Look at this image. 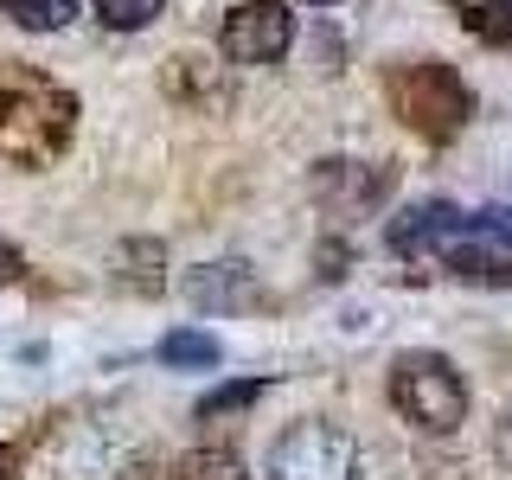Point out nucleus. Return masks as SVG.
Here are the masks:
<instances>
[{
  "label": "nucleus",
  "instance_id": "8",
  "mask_svg": "<svg viewBox=\"0 0 512 480\" xmlns=\"http://www.w3.org/2000/svg\"><path fill=\"white\" fill-rule=\"evenodd\" d=\"M109 276H116V288H128V295H160V288H167V250H160L154 237H122V244L109 250Z\"/></svg>",
  "mask_w": 512,
  "mask_h": 480
},
{
  "label": "nucleus",
  "instance_id": "16",
  "mask_svg": "<svg viewBox=\"0 0 512 480\" xmlns=\"http://www.w3.org/2000/svg\"><path fill=\"white\" fill-rule=\"evenodd\" d=\"M320 263H327V269H320V282H340L346 263H352V250L346 244H327V250H320Z\"/></svg>",
  "mask_w": 512,
  "mask_h": 480
},
{
  "label": "nucleus",
  "instance_id": "13",
  "mask_svg": "<svg viewBox=\"0 0 512 480\" xmlns=\"http://www.w3.org/2000/svg\"><path fill=\"white\" fill-rule=\"evenodd\" d=\"M167 90L173 96H224V84H218V71H212V58H192V52H180V58H167Z\"/></svg>",
  "mask_w": 512,
  "mask_h": 480
},
{
  "label": "nucleus",
  "instance_id": "6",
  "mask_svg": "<svg viewBox=\"0 0 512 480\" xmlns=\"http://www.w3.org/2000/svg\"><path fill=\"white\" fill-rule=\"evenodd\" d=\"M308 192L327 205V212H372V205H384V192H391V167H384V160L327 154L308 173Z\"/></svg>",
  "mask_w": 512,
  "mask_h": 480
},
{
  "label": "nucleus",
  "instance_id": "3",
  "mask_svg": "<svg viewBox=\"0 0 512 480\" xmlns=\"http://www.w3.org/2000/svg\"><path fill=\"white\" fill-rule=\"evenodd\" d=\"M384 96H391L397 122L423 141H455L474 116V90L461 84V71H448L436 58H416V64H391L384 77Z\"/></svg>",
  "mask_w": 512,
  "mask_h": 480
},
{
  "label": "nucleus",
  "instance_id": "10",
  "mask_svg": "<svg viewBox=\"0 0 512 480\" xmlns=\"http://www.w3.org/2000/svg\"><path fill=\"white\" fill-rule=\"evenodd\" d=\"M218 359H224V346L212 340V333L180 327V333H167V340H160V365H173V372H212Z\"/></svg>",
  "mask_w": 512,
  "mask_h": 480
},
{
  "label": "nucleus",
  "instance_id": "1",
  "mask_svg": "<svg viewBox=\"0 0 512 480\" xmlns=\"http://www.w3.org/2000/svg\"><path fill=\"white\" fill-rule=\"evenodd\" d=\"M71 135L77 96L32 64H0V160L20 173H39L71 148Z\"/></svg>",
  "mask_w": 512,
  "mask_h": 480
},
{
  "label": "nucleus",
  "instance_id": "14",
  "mask_svg": "<svg viewBox=\"0 0 512 480\" xmlns=\"http://www.w3.org/2000/svg\"><path fill=\"white\" fill-rule=\"evenodd\" d=\"M160 7H167V0H96V20L109 32H141V26L160 20Z\"/></svg>",
  "mask_w": 512,
  "mask_h": 480
},
{
  "label": "nucleus",
  "instance_id": "7",
  "mask_svg": "<svg viewBox=\"0 0 512 480\" xmlns=\"http://www.w3.org/2000/svg\"><path fill=\"white\" fill-rule=\"evenodd\" d=\"M186 301L199 314H250L256 301H263V282H256L250 263H237V256H218V263H199L186 269Z\"/></svg>",
  "mask_w": 512,
  "mask_h": 480
},
{
  "label": "nucleus",
  "instance_id": "9",
  "mask_svg": "<svg viewBox=\"0 0 512 480\" xmlns=\"http://www.w3.org/2000/svg\"><path fill=\"white\" fill-rule=\"evenodd\" d=\"M448 13H455L480 45H512V0H448Z\"/></svg>",
  "mask_w": 512,
  "mask_h": 480
},
{
  "label": "nucleus",
  "instance_id": "11",
  "mask_svg": "<svg viewBox=\"0 0 512 480\" xmlns=\"http://www.w3.org/2000/svg\"><path fill=\"white\" fill-rule=\"evenodd\" d=\"M0 13L20 32H58V26H71L77 0H0Z\"/></svg>",
  "mask_w": 512,
  "mask_h": 480
},
{
  "label": "nucleus",
  "instance_id": "12",
  "mask_svg": "<svg viewBox=\"0 0 512 480\" xmlns=\"http://www.w3.org/2000/svg\"><path fill=\"white\" fill-rule=\"evenodd\" d=\"M173 480H250V474H244L237 448H192L180 468H173Z\"/></svg>",
  "mask_w": 512,
  "mask_h": 480
},
{
  "label": "nucleus",
  "instance_id": "19",
  "mask_svg": "<svg viewBox=\"0 0 512 480\" xmlns=\"http://www.w3.org/2000/svg\"><path fill=\"white\" fill-rule=\"evenodd\" d=\"M0 480H20V461H13L7 448H0Z\"/></svg>",
  "mask_w": 512,
  "mask_h": 480
},
{
  "label": "nucleus",
  "instance_id": "4",
  "mask_svg": "<svg viewBox=\"0 0 512 480\" xmlns=\"http://www.w3.org/2000/svg\"><path fill=\"white\" fill-rule=\"evenodd\" d=\"M263 474L269 480H359V442H352V429L308 416V423H288L269 442Z\"/></svg>",
  "mask_w": 512,
  "mask_h": 480
},
{
  "label": "nucleus",
  "instance_id": "18",
  "mask_svg": "<svg viewBox=\"0 0 512 480\" xmlns=\"http://www.w3.org/2000/svg\"><path fill=\"white\" fill-rule=\"evenodd\" d=\"M493 448H500V461H512V404L500 410V429H493Z\"/></svg>",
  "mask_w": 512,
  "mask_h": 480
},
{
  "label": "nucleus",
  "instance_id": "17",
  "mask_svg": "<svg viewBox=\"0 0 512 480\" xmlns=\"http://www.w3.org/2000/svg\"><path fill=\"white\" fill-rule=\"evenodd\" d=\"M20 269H26V256L13 237H0V282H20Z\"/></svg>",
  "mask_w": 512,
  "mask_h": 480
},
{
  "label": "nucleus",
  "instance_id": "20",
  "mask_svg": "<svg viewBox=\"0 0 512 480\" xmlns=\"http://www.w3.org/2000/svg\"><path fill=\"white\" fill-rule=\"evenodd\" d=\"M301 7H340V0H301Z\"/></svg>",
  "mask_w": 512,
  "mask_h": 480
},
{
  "label": "nucleus",
  "instance_id": "5",
  "mask_svg": "<svg viewBox=\"0 0 512 480\" xmlns=\"http://www.w3.org/2000/svg\"><path fill=\"white\" fill-rule=\"evenodd\" d=\"M218 45L231 64H282L295 45V13L288 0H237L218 26Z\"/></svg>",
  "mask_w": 512,
  "mask_h": 480
},
{
  "label": "nucleus",
  "instance_id": "15",
  "mask_svg": "<svg viewBox=\"0 0 512 480\" xmlns=\"http://www.w3.org/2000/svg\"><path fill=\"white\" fill-rule=\"evenodd\" d=\"M263 397V378H237V384H218L212 397H199V423H218V416H231V410H244Z\"/></svg>",
  "mask_w": 512,
  "mask_h": 480
},
{
  "label": "nucleus",
  "instance_id": "2",
  "mask_svg": "<svg viewBox=\"0 0 512 480\" xmlns=\"http://www.w3.org/2000/svg\"><path fill=\"white\" fill-rule=\"evenodd\" d=\"M384 391H391V410L423 436H455L468 423V378L448 352H397Z\"/></svg>",
  "mask_w": 512,
  "mask_h": 480
}]
</instances>
